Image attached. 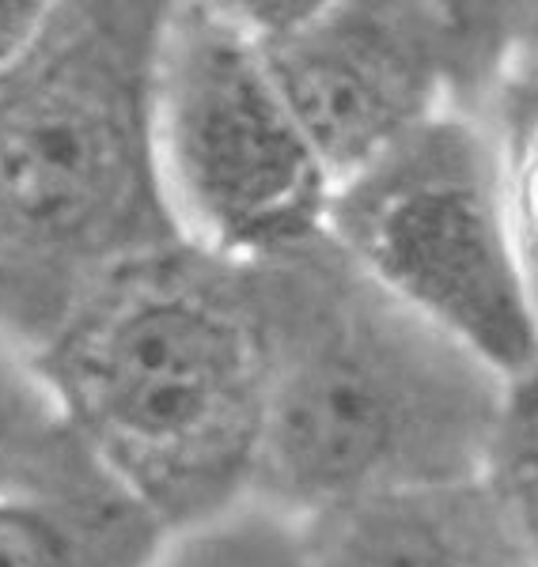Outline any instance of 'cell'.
<instances>
[{
	"instance_id": "8",
	"label": "cell",
	"mask_w": 538,
	"mask_h": 567,
	"mask_svg": "<svg viewBox=\"0 0 538 567\" xmlns=\"http://www.w3.org/2000/svg\"><path fill=\"white\" fill-rule=\"evenodd\" d=\"M304 526L318 567H538L486 477L345 503Z\"/></svg>"
},
{
	"instance_id": "4",
	"label": "cell",
	"mask_w": 538,
	"mask_h": 567,
	"mask_svg": "<svg viewBox=\"0 0 538 567\" xmlns=\"http://www.w3.org/2000/svg\"><path fill=\"white\" fill-rule=\"evenodd\" d=\"M326 239L500 379L538 368V315L494 122L448 110L345 178Z\"/></svg>"
},
{
	"instance_id": "11",
	"label": "cell",
	"mask_w": 538,
	"mask_h": 567,
	"mask_svg": "<svg viewBox=\"0 0 538 567\" xmlns=\"http://www.w3.org/2000/svg\"><path fill=\"white\" fill-rule=\"evenodd\" d=\"M69 435L31 355L0 337V492L42 465Z\"/></svg>"
},
{
	"instance_id": "2",
	"label": "cell",
	"mask_w": 538,
	"mask_h": 567,
	"mask_svg": "<svg viewBox=\"0 0 538 567\" xmlns=\"http://www.w3.org/2000/svg\"><path fill=\"white\" fill-rule=\"evenodd\" d=\"M27 355L80 446L168 529L251 496L266 416L251 265L168 246L91 288Z\"/></svg>"
},
{
	"instance_id": "14",
	"label": "cell",
	"mask_w": 538,
	"mask_h": 567,
	"mask_svg": "<svg viewBox=\"0 0 538 567\" xmlns=\"http://www.w3.org/2000/svg\"><path fill=\"white\" fill-rule=\"evenodd\" d=\"M508 84L538 87V4H524V12H519V39H516V58H512V72H508Z\"/></svg>"
},
{
	"instance_id": "3",
	"label": "cell",
	"mask_w": 538,
	"mask_h": 567,
	"mask_svg": "<svg viewBox=\"0 0 538 567\" xmlns=\"http://www.w3.org/2000/svg\"><path fill=\"white\" fill-rule=\"evenodd\" d=\"M160 0H53L0 76V337L34 352L91 288L179 246L156 159Z\"/></svg>"
},
{
	"instance_id": "1",
	"label": "cell",
	"mask_w": 538,
	"mask_h": 567,
	"mask_svg": "<svg viewBox=\"0 0 538 567\" xmlns=\"http://www.w3.org/2000/svg\"><path fill=\"white\" fill-rule=\"evenodd\" d=\"M266 416L251 496L292 518L486 473L508 379L331 239L251 265Z\"/></svg>"
},
{
	"instance_id": "12",
	"label": "cell",
	"mask_w": 538,
	"mask_h": 567,
	"mask_svg": "<svg viewBox=\"0 0 538 567\" xmlns=\"http://www.w3.org/2000/svg\"><path fill=\"white\" fill-rule=\"evenodd\" d=\"M489 122H494L500 159H505L519 258H524L527 288H531L538 315V87L508 84Z\"/></svg>"
},
{
	"instance_id": "6",
	"label": "cell",
	"mask_w": 538,
	"mask_h": 567,
	"mask_svg": "<svg viewBox=\"0 0 538 567\" xmlns=\"http://www.w3.org/2000/svg\"><path fill=\"white\" fill-rule=\"evenodd\" d=\"M334 186L448 114L428 0H232Z\"/></svg>"
},
{
	"instance_id": "10",
	"label": "cell",
	"mask_w": 538,
	"mask_h": 567,
	"mask_svg": "<svg viewBox=\"0 0 538 567\" xmlns=\"http://www.w3.org/2000/svg\"><path fill=\"white\" fill-rule=\"evenodd\" d=\"M481 477L538 564V368L508 382Z\"/></svg>"
},
{
	"instance_id": "9",
	"label": "cell",
	"mask_w": 538,
	"mask_h": 567,
	"mask_svg": "<svg viewBox=\"0 0 538 567\" xmlns=\"http://www.w3.org/2000/svg\"><path fill=\"white\" fill-rule=\"evenodd\" d=\"M152 567H318V560L304 518L247 496L221 515L171 529Z\"/></svg>"
},
{
	"instance_id": "13",
	"label": "cell",
	"mask_w": 538,
	"mask_h": 567,
	"mask_svg": "<svg viewBox=\"0 0 538 567\" xmlns=\"http://www.w3.org/2000/svg\"><path fill=\"white\" fill-rule=\"evenodd\" d=\"M53 0H0V76L12 72L42 34Z\"/></svg>"
},
{
	"instance_id": "5",
	"label": "cell",
	"mask_w": 538,
	"mask_h": 567,
	"mask_svg": "<svg viewBox=\"0 0 538 567\" xmlns=\"http://www.w3.org/2000/svg\"><path fill=\"white\" fill-rule=\"evenodd\" d=\"M156 159L182 243L270 261L326 239L334 178L216 0L168 4L156 58Z\"/></svg>"
},
{
	"instance_id": "7",
	"label": "cell",
	"mask_w": 538,
	"mask_h": 567,
	"mask_svg": "<svg viewBox=\"0 0 538 567\" xmlns=\"http://www.w3.org/2000/svg\"><path fill=\"white\" fill-rule=\"evenodd\" d=\"M168 534L77 435L0 492V567H152Z\"/></svg>"
}]
</instances>
